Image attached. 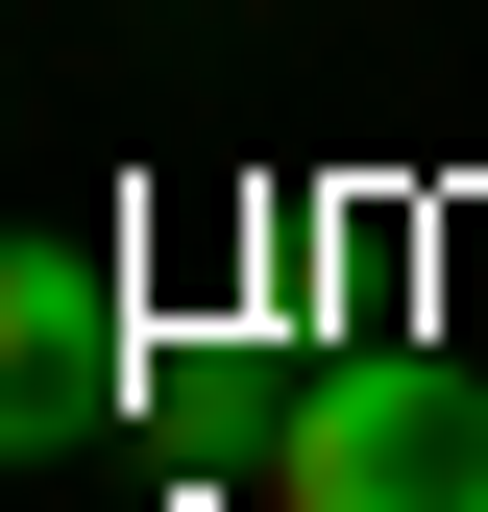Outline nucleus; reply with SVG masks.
Masks as SVG:
<instances>
[{
	"label": "nucleus",
	"mask_w": 488,
	"mask_h": 512,
	"mask_svg": "<svg viewBox=\"0 0 488 512\" xmlns=\"http://www.w3.org/2000/svg\"><path fill=\"white\" fill-rule=\"evenodd\" d=\"M98 391H122V317H98V269L0 244V464H25V439H98Z\"/></svg>",
	"instance_id": "f03ea898"
},
{
	"label": "nucleus",
	"mask_w": 488,
	"mask_h": 512,
	"mask_svg": "<svg viewBox=\"0 0 488 512\" xmlns=\"http://www.w3.org/2000/svg\"><path fill=\"white\" fill-rule=\"evenodd\" d=\"M269 512H488V366H440V342L318 366L269 415Z\"/></svg>",
	"instance_id": "f257e3e1"
}]
</instances>
